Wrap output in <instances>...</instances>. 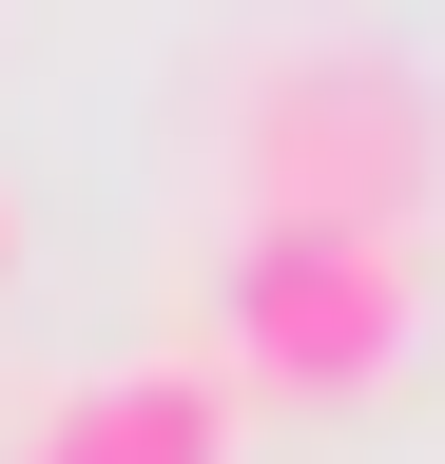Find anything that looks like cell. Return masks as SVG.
<instances>
[{
  "instance_id": "obj_1",
  "label": "cell",
  "mask_w": 445,
  "mask_h": 464,
  "mask_svg": "<svg viewBox=\"0 0 445 464\" xmlns=\"http://www.w3.org/2000/svg\"><path fill=\"white\" fill-rule=\"evenodd\" d=\"M233 194L252 213H349V232H426L445 194V78L407 39H252L233 58Z\"/></svg>"
},
{
  "instance_id": "obj_2",
  "label": "cell",
  "mask_w": 445,
  "mask_h": 464,
  "mask_svg": "<svg viewBox=\"0 0 445 464\" xmlns=\"http://www.w3.org/2000/svg\"><path fill=\"white\" fill-rule=\"evenodd\" d=\"M426 329V252L407 232H349V213H233V252H213V368L233 387H387Z\"/></svg>"
},
{
  "instance_id": "obj_3",
  "label": "cell",
  "mask_w": 445,
  "mask_h": 464,
  "mask_svg": "<svg viewBox=\"0 0 445 464\" xmlns=\"http://www.w3.org/2000/svg\"><path fill=\"white\" fill-rule=\"evenodd\" d=\"M20 464H233V368L213 348H117L20 426Z\"/></svg>"
}]
</instances>
